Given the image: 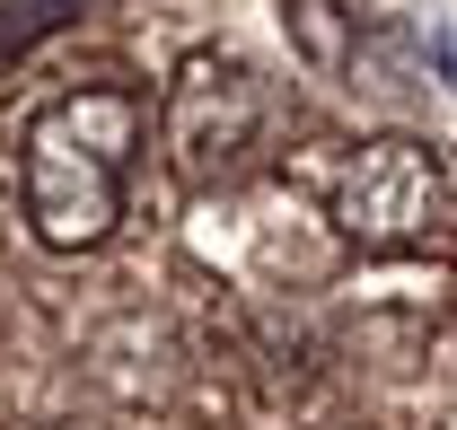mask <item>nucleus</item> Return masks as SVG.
I'll list each match as a JSON object with an SVG mask.
<instances>
[{
	"label": "nucleus",
	"instance_id": "obj_1",
	"mask_svg": "<svg viewBox=\"0 0 457 430\" xmlns=\"http://www.w3.org/2000/svg\"><path fill=\"white\" fill-rule=\"evenodd\" d=\"M141 150V97L132 88H71L27 123L18 141V194H27V228L54 255H88L106 246L123 219V167Z\"/></svg>",
	"mask_w": 457,
	"mask_h": 430
},
{
	"label": "nucleus",
	"instance_id": "obj_2",
	"mask_svg": "<svg viewBox=\"0 0 457 430\" xmlns=\"http://www.w3.org/2000/svg\"><path fill=\"white\" fill-rule=\"evenodd\" d=\"M264 79L237 54H185L168 79V106H159V132H168V159L185 185H228L237 167L264 150Z\"/></svg>",
	"mask_w": 457,
	"mask_h": 430
},
{
	"label": "nucleus",
	"instance_id": "obj_3",
	"mask_svg": "<svg viewBox=\"0 0 457 430\" xmlns=\"http://www.w3.org/2000/svg\"><path fill=\"white\" fill-rule=\"evenodd\" d=\"M335 219L361 246H413V237H431L449 219V167L422 141H404V132L361 141L335 167Z\"/></svg>",
	"mask_w": 457,
	"mask_h": 430
},
{
	"label": "nucleus",
	"instance_id": "obj_4",
	"mask_svg": "<svg viewBox=\"0 0 457 430\" xmlns=\"http://www.w3.org/2000/svg\"><path fill=\"white\" fill-rule=\"evenodd\" d=\"M290 18H299L308 54L326 62V70H343V18H335V0H290Z\"/></svg>",
	"mask_w": 457,
	"mask_h": 430
},
{
	"label": "nucleus",
	"instance_id": "obj_5",
	"mask_svg": "<svg viewBox=\"0 0 457 430\" xmlns=\"http://www.w3.org/2000/svg\"><path fill=\"white\" fill-rule=\"evenodd\" d=\"M62 18H71V0H18V18H0V54H18L27 36H45Z\"/></svg>",
	"mask_w": 457,
	"mask_h": 430
}]
</instances>
